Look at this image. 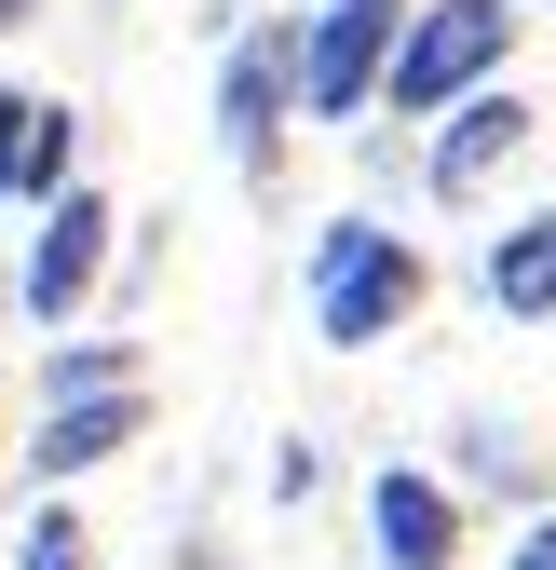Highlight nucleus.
<instances>
[{
    "label": "nucleus",
    "instance_id": "13",
    "mask_svg": "<svg viewBox=\"0 0 556 570\" xmlns=\"http://www.w3.org/2000/svg\"><path fill=\"white\" fill-rule=\"evenodd\" d=\"M14 136H28V96H0V177H14Z\"/></svg>",
    "mask_w": 556,
    "mask_h": 570
},
{
    "label": "nucleus",
    "instance_id": "6",
    "mask_svg": "<svg viewBox=\"0 0 556 570\" xmlns=\"http://www.w3.org/2000/svg\"><path fill=\"white\" fill-rule=\"evenodd\" d=\"M516 150H529V109H516V96H489V82H461V96H448V136H435V190H448V204H475Z\"/></svg>",
    "mask_w": 556,
    "mask_h": 570
},
{
    "label": "nucleus",
    "instance_id": "4",
    "mask_svg": "<svg viewBox=\"0 0 556 570\" xmlns=\"http://www.w3.org/2000/svg\"><path fill=\"white\" fill-rule=\"evenodd\" d=\"M286 96H299V55H286V28H245V41H231V82H218V136H231V164H245V177H271Z\"/></svg>",
    "mask_w": 556,
    "mask_h": 570
},
{
    "label": "nucleus",
    "instance_id": "5",
    "mask_svg": "<svg viewBox=\"0 0 556 570\" xmlns=\"http://www.w3.org/2000/svg\"><path fill=\"white\" fill-rule=\"evenodd\" d=\"M41 204H54V218H41V245H28V313L68 326V299L109 272V204H96V190H41Z\"/></svg>",
    "mask_w": 556,
    "mask_h": 570
},
{
    "label": "nucleus",
    "instance_id": "10",
    "mask_svg": "<svg viewBox=\"0 0 556 570\" xmlns=\"http://www.w3.org/2000/svg\"><path fill=\"white\" fill-rule=\"evenodd\" d=\"M0 190H68V109H28V136H14V177Z\"/></svg>",
    "mask_w": 556,
    "mask_h": 570
},
{
    "label": "nucleus",
    "instance_id": "2",
    "mask_svg": "<svg viewBox=\"0 0 556 570\" xmlns=\"http://www.w3.org/2000/svg\"><path fill=\"white\" fill-rule=\"evenodd\" d=\"M503 41H516L503 0H435V14H407V28H394L380 82H394V109H448L461 82H489V68H503Z\"/></svg>",
    "mask_w": 556,
    "mask_h": 570
},
{
    "label": "nucleus",
    "instance_id": "1",
    "mask_svg": "<svg viewBox=\"0 0 556 570\" xmlns=\"http://www.w3.org/2000/svg\"><path fill=\"white\" fill-rule=\"evenodd\" d=\"M407 313H421V245L339 218V232L312 245V326H326L339 353H367V340H394Z\"/></svg>",
    "mask_w": 556,
    "mask_h": 570
},
{
    "label": "nucleus",
    "instance_id": "12",
    "mask_svg": "<svg viewBox=\"0 0 556 570\" xmlns=\"http://www.w3.org/2000/svg\"><path fill=\"white\" fill-rule=\"evenodd\" d=\"M503 570H556V517H543V530H529V543H516Z\"/></svg>",
    "mask_w": 556,
    "mask_h": 570
},
{
    "label": "nucleus",
    "instance_id": "7",
    "mask_svg": "<svg viewBox=\"0 0 556 570\" xmlns=\"http://www.w3.org/2000/svg\"><path fill=\"white\" fill-rule=\"evenodd\" d=\"M136 421H150V407H136V381H82V394H54V421H41V475H96L109 449H136Z\"/></svg>",
    "mask_w": 556,
    "mask_h": 570
},
{
    "label": "nucleus",
    "instance_id": "14",
    "mask_svg": "<svg viewBox=\"0 0 556 570\" xmlns=\"http://www.w3.org/2000/svg\"><path fill=\"white\" fill-rule=\"evenodd\" d=\"M0 28H28V0H0Z\"/></svg>",
    "mask_w": 556,
    "mask_h": 570
},
{
    "label": "nucleus",
    "instance_id": "8",
    "mask_svg": "<svg viewBox=\"0 0 556 570\" xmlns=\"http://www.w3.org/2000/svg\"><path fill=\"white\" fill-rule=\"evenodd\" d=\"M367 530H380L394 570H448V543H461V517H448L435 475H380V489H367Z\"/></svg>",
    "mask_w": 556,
    "mask_h": 570
},
{
    "label": "nucleus",
    "instance_id": "3",
    "mask_svg": "<svg viewBox=\"0 0 556 570\" xmlns=\"http://www.w3.org/2000/svg\"><path fill=\"white\" fill-rule=\"evenodd\" d=\"M380 55H394V0H326L312 41H299V109L312 122H354L380 96Z\"/></svg>",
    "mask_w": 556,
    "mask_h": 570
},
{
    "label": "nucleus",
    "instance_id": "9",
    "mask_svg": "<svg viewBox=\"0 0 556 570\" xmlns=\"http://www.w3.org/2000/svg\"><path fill=\"white\" fill-rule=\"evenodd\" d=\"M489 299L503 313H556V218H529V232L489 245Z\"/></svg>",
    "mask_w": 556,
    "mask_h": 570
},
{
    "label": "nucleus",
    "instance_id": "11",
    "mask_svg": "<svg viewBox=\"0 0 556 570\" xmlns=\"http://www.w3.org/2000/svg\"><path fill=\"white\" fill-rule=\"evenodd\" d=\"M14 557H28V570H82V557H96V543H82V517H41V530H28V543H14Z\"/></svg>",
    "mask_w": 556,
    "mask_h": 570
}]
</instances>
